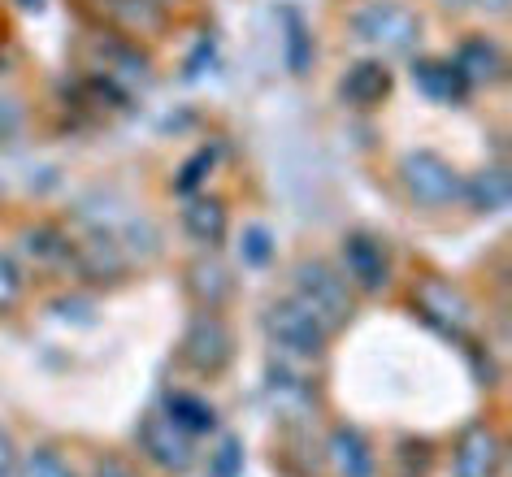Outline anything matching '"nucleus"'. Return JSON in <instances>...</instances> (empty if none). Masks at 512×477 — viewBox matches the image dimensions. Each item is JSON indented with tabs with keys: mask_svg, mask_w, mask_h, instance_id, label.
Segmentation results:
<instances>
[{
	"mask_svg": "<svg viewBox=\"0 0 512 477\" xmlns=\"http://www.w3.org/2000/svg\"><path fill=\"white\" fill-rule=\"evenodd\" d=\"M291 300H296L322 330L343 326L348 313H352L348 282H343L326 261H304L296 269V295H291Z\"/></svg>",
	"mask_w": 512,
	"mask_h": 477,
	"instance_id": "f257e3e1",
	"label": "nucleus"
},
{
	"mask_svg": "<svg viewBox=\"0 0 512 477\" xmlns=\"http://www.w3.org/2000/svg\"><path fill=\"white\" fill-rule=\"evenodd\" d=\"M404 187L408 196L417 204H426V209H443V204H452L465 196V183H460V174L447 165L443 157H434V152H408L404 165Z\"/></svg>",
	"mask_w": 512,
	"mask_h": 477,
	"instance_id": "f03ea898",
	"label": "nucleus"
},
{
	"mask_svg": "<svg viewBox=\"0 0 512 477\" xmlns=\"http://www.w3.org/2000/svg\"><path fill=\"white\" fill-rule=\"evenodd\" d=\"M265 334L274 339V347H283L291 356H322L326 339H330V330L317 326L296 300L270 304V313H265Z\"/></svg>",
	"mask_w": 512,
	"mask_h": 477,
	"instance_id": "7ed1b4c3",
	"label": "nucleus"
},
{
	"mask_svg": "<svg viewBox=\"0 0 512 477\" xmlns=\"http://www.w3.org/2000/svg\"><path fill=\"white\" fill-rule=\"evenodd\" d=\"M178 356H183V365H191L196 373H217L230 365V330L226 321L213 313V308H204V313L191 317V326L183 334V347H178Z\"/></svg>",
	"mask_w": 512,
	"mask_h": 477,
	"instance_id": "20e7f679",
	"label": "nucleus"
},
{
	"mask_svg": "<svg viewBox=\"0 0 512 477\" xmlns=\"http://www.w3.org/2000/svg\"><path fill=\"white\" fill-rule=\"evenodd\" d=\"M139 451L165 473H187L196 464V447H191V434L178 430L170 417H144L139 425Z\"/></svg>",
	"mask_w": 512,
	"mask_h": 477,
	"instance_id": "39448f33",
	"label": "nucleus"
},
{
	"mask_svg": "<svg viewBox=\"0 0 512 477\" xmlns=\"http://www.w3.org/2000/svg\"><path fill=\"white\" fill-rule=\"evenodd\" d=\"M413 304H417V313L426 321H434L443 334H465L469 321H473L469 300L456 287H447L443 278H421L413 287Z\"/></svg>",
	"mask_w": 512,
	"mask_h": 477,
	"instance_id": "423d86ee",
	"label": "nucleus"
},
{
	"mask_svg": "<svg viewBox=\"0 0 512 477\" xmlns=\"http://www.w3.org/2000/svg\"><path fill=\"white\" fill-rule=\"evenodd\" d=\"M356 35L369 44L391 48V53H404V48L417 44V18L400 5H369L356 14Z\"/></svg>",
	"mask_w": 512,
	"mask_h": 477,
	"instance_id": "0eeeda50",
	"label": "nucleus"
},
{
	"mask_svg": "<svg viewBox=\"0 0 512 477\" xmlns=\"http://www.w3.org/2000/svg\"><path fill=\"white\" fill-rule=\"evenodd\" d=\"M499 460H504V443L491 425H473V430L456 443L452 477H495Z\"/></svg>",
	"mask_w": 512,
	"mask_h": 477,
	"instance_id": "6e6552de",
	"label": "nucleus"
},
{
	"mask_svg": "<svg viewBox=\"0 0 512 477\" xmlns=\"http://www.w3.org/2000/svg\"><path fill=\"white\" fill-rule=\"evenodd\" d=\"M343 269L361 291H382L387 287V252L378 248V239L352 235L343 243Z\"/></svg>",
	"mask_w": 512,
	"mask_h": 477,
	"instance_id": "1a4fd4ad",
	"label": "nucleus"
},
{
	"mask_svg": "<svg viewBox=\"0 0 512 477\" xmlns=\"http://www.w3.org/2000/svg\"><path fill=\"white\" fill-rule=\"evenodd\" d=\"M330 464H335L339 477H374L378 473V460H374V447H369V438L361 430H352V425H343V430L330 434Z\"/></svg>",
	"mask_w": 512,
	"mask_h": 477,
	"instance_id": "9d476101",
	"label": "nucleus"
},
{
	"mask_svg": "<svg viewBox=\"0 0 512 477\" xmlns=\"http://www.w3.org/2000/svg\"><path fill=\"white\" fill-rule=\"evenodd\" d=\"M387 87H391L387 70H382L378 61H361V66H352L348 79H343V100H352V105L369 109V105H378V100L387 96Z\"/></svg>",
	"mask_w": 512,
	"mask_h": 477,
	"instance_id": "9b49d317",
	"label": "nucleus"
},
{
	"mask_svg": "<svg viewBox=\"0 0 512 477\" xmlns=\"http://www.w3.org/2000/svg\"><path fill=\"white\" fill-rule=\"evenodd\" d=\"M183 226H187V235L196 239V243H217L226 235V209H222V200H191L187 209H183Z\"/></svg>",
	"mask_w": 512,
	"mask_h": 477,
	"instance_id": "f8f14e48",
	"label": "nucleus"
},
{
	"mask_svg": "<svg viewBox=\"0 0 512 477\" xmlns=\"http://www.w3.org/2000/svg\"><path fill=\"white\" fill-rule=\"evenodd\" d=\"M79 269L113 278V274H122L126 269V256L109 235H87V243H79Z\"/></svg>",
	"mask_w": 512,
	"mask_h": 477,
	"instance_id": "ddd939ff",
	"label": "nucleus"
},
{
	"mask_svg": "<svg viewBox=\"0 0 512 477\" xmlns=\"http://www.w3.org/2000/svg\"><path fill=\"white\" fill-rule=\"evenodd\" d=\"M105 9L122 31H161V5L152 0H105Z\"/></svg>",
	"mask_w": 512,
	"mask_h": 477,
	"instance_id": "4468645a",
	"label": "nucleus"
},
{
	"mask_svg": "<svg viewBox=\"0 0 512 477\" xmlns=\"http://www.w3.org/2000/svg\"><path fill=\"white\" fill-rule=\"evenodd\" d=\"M191 291L200 295V304L204 308H222L230 300V278H226V269L217 265V261H200V265H191Z\"/></svg>",
	"mask_w": 512,
	"mask_h": 477,
	"instance_id": "2eb2a0df",
	"label": "nucleus"
},
{
	"mask_svg": "<svg viewBox=\"0 0 512 477\" xmlns=\"http://www.w3.org/2000/svg\"><path fill=\"white\" fill-rule=\"evenodd\" d=\"M456 74H460V79H473V83H491L499 74V53L486 40H473V44L460 48Z\"/></svg>",
	"mask_w": 512,
	"mask_h": 477,
	"instance_id": "dca6fc26",
	"label": "nucleus"
},
{
	"mask_svg": "<svg viewBox=\"0 0 512 477\" xmlns=\"http://www.w3.org/2000/svg\"><path fill=\"white\" fill-rule=\"evenodd\" d=\"M165 417H170L178 430H187V434H204V430H213V408L204 404V399L196 395H170L165 399Z\"/></svg>",
	"mask_w": 512,
	"mask_h": 477,
	"instance_id": "f3484780",
	"label": "nucleus"
},
{
	"mask_svg": "<svg viewBox=\"0 0 512 477\" xmlns=\"http://www.w3.org/2000/svg\"><path fill=\"white\" fill-rule=\"evenodd\" d=\"M413 79H417V87H421V92H426L430 100H443V105L465 92V79L456 74V66H430V61H426V66L413 70Z\"/></svg>",
	"mask_w": 512,
	"mask_h": 477,
	"instance_id": "a211bd4d",
	"label": "nucleus"
},
{
	"mask_svg": "<svg viewBox=\"0 0 512 477\" xmlns=\"http://www.w3.org/2000/svg\"><path fill=\"white\" fill-rule=\"evenodd\" d=\"M22 248H27L35 261H44V265H61V261H70V256H74V248L57 235L53 226H31V230H27V243H22Z\"/></svg>",
	"mask_w": 512,
	"mask_h": 477,
	"instance_id": "6ab92c4d",
	"label": "nucleus"
},
{
	"mask_svg": "<svg viewBox=\"0 0 512 477\" xmlns=\"http://www.w3.org/2000/svg\"><path fill=\"white\" fill-rule=\"evenodd\" d=\"M473 204H478L482 213H495L508 204V174L504 170H486L478 183H473Z\"/></svg>",
	"mask_w": 512,
	"mask_h": 477,
	"instance_id": "aec40b11",
	"label": "nucleus"
},
{
	"mask_svg": "<svg viewBox=\"0 0 512 477\" xmlns=\"http://www.w3.org/2000/svg\"><path fill=\"white\" fill-rule=\"evenodd\" d=\"M239 252H243V261H248V265H270V261H274V239H270V230L248 226V230H243Z\"/></svg>",
	"mask_w": 512,
	"mask_h": 477,
	"instance_id": "412c9836",
	"label": "nucleus"
},
{
	"mask_svg": "<svg viewBox=\"0 0 512 477\" xmlns=\"http://www.w3.org/2000/svg\"><path fill=\"white\" fill-rule=\"evenodd\" d=\"M27 477H74V469L53 447H40V451H31V460H27Z\"/></svg>",
	"mask_w": 512,
	"mask_h": 477,
	"instance_id": "4be33fe9",
	"label": "nucleus"
},
{
	"mask_svg": "<svg viewBox=\"0 0 512 477\" xmlns=\"http://www.w3.org/2000/svg\"><path fill=\"white\" fill-rule=\"evenodd\" d=\"M239 469H243V451H239L235 438H226L222 451H217V456H213V469H209V477H239Z\"/></svg>",
	"mask_w": 512,
	"mask_h": 477,
	"instance_id": "5701e85b",
	"label": "nucleus"
},
{
	"mask_svg": "<svg viewBox=\"0 0 512 477\" xmlns=\"http://www.w3.org/2000/svg\"><path fill=\"white\" fill-rule=\"evenodd\" d=\"M18 295H22V274H18V265L0 252V308H9Z\"/></svg>",
	"mask_w": 512,
	"mask_h": 477,
	"instance_id": "b1692460",
	"label": "nucleus"
},
{
	"mask_svg": "<svg viewBox=\"0 0 512 477\" xmlns=\"http://www.w3.org/2000/svg\"><path fill=\"white\" fill-rule=\"evenodd\" d=\"M209 165H213V152H200V157H196V161H191V165H187V174H183V178H178V191L196 187V183H200V178H204V174H209Z\"/></svg>",
	"mask_w": 512,
	"mask_h": 477,
	"instance_id": "393cba45",
	"label": "nucleus"
},
{
	"mask_svg": "<svg viewBox=\"0 0 512 477\" xmlns=\"http://www.w3.org/2000/svg\"><path fill=\"white\" fill-rule=\"evenodd\" d=\"M96 477H139V473L122 456H100L96 460Z\"/></svg>",
	"mask_w": 512,
	"mask_h": 477,
	"instance_id": "a878e982",
	"label": "nucleus"
},
{
	"mask_svg": "<svg viewBox=\"0 0 512 477\" xmlns=\"http://www.w3.org/2000/svg\"><path fill=\"white\" fill-rule=\"evenodd\" d=\"M18 122H22V109H18L9 96H0V135L18 131Z\"/></svg>",
	"mask_w": 512,
	"mask_h": 477,
	"instance_id": "bb28decb",
	"label": "nucleus"
},
{
	"mask_svg": "<svg viewBox=\"0 0 512 477\" xmlns=\"http://www.w3.org/2000/svg\"><path fill=\"white\" fill-rule=\"evenodd\" d=\"M14 464H18V456H14V443H9V434L0 430V477H9V473H14Z\"/></svg>",
	"mask_w": 512,
	"mask_h": 477,
	"instance_id": "cd10ccee",
	"label": "nucleus"
},
{
	"mask_svg": "<svg viewBox=\"0 0 512 477\" xmlns=\"http://www.w3.org/2000/svg\"><path fill=\"white\" fill-rule=\"evenodd\" d=\"M152 5H174V0H152Z\"/></svg>",
	"mask_w": 512,
	"mask_h": 477,
	"instance_id": "c85d7f7f",
	"label": "nucleus"
}]
</instances>
